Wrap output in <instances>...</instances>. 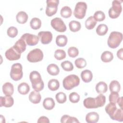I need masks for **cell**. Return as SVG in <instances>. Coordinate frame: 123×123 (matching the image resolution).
Wrapping results in <instances>:
<instances>
[{
    "label": "cell",
    "instance_id": "cell-34",
    "mask_svg": "<svg viewBox=\"0 0 123 123\" xmlns=\"http://www.w3.org/2000/svg\"><path fill=\"white\" fill-rule=\"evenodd\" d=\"M108 31V27L105 24H100L99 25L97 29L96 33L99 36H104L105 35Z\"/></svg>",
    "mask_w": 123,
    "mask_h": 123
},
{
    "label": "cell",
    "instance_id": "cell-48",
    "mask_svg": "<svg viewBox=\"0 0 123 123\" xmlns=\"http://www.w3.org/2000/svg\"><path fill=\"white\" fill-rule=\"evenodd\" d=\"M123 49L121 48L120 49H119L117 51V56L118 57V58L121 60H123Z\"/></svg>",
    "mask_w": 123,
    "mask_h": 123
},
{
    "label": "cell",
    "instance_id": "cell-11",
    "mask_svg": "<svg viewBox=\"0 0 123 123\" xmlns=\"http://www.w3.org/2000/svg\"><path fill=\"white\" fill-rule=\"evenodd\" d=\"M7 59L9 61H15L19 60L21 57V53H19L13 47L7 49L5 53Z\"/></svg>",
    "mask_w": 123,
    "mask_h": 123
},
{
    "label": "cell",
    "instance_id": "cell-17",
    "mask_svg": "<svg viewBox=\"0 0 123 123\" xmlns=\"http://www.w3.org/2000/svg\"><path fill=\"white\" fill-rule=\"evenodd\" d=\"M99 120V115L97 112H91L88 113L86 116V122L88 123H96Z\"/></svg>",
    "mask_w": 123,
    "mask_h": 123
},
{
    "label": "cell",
    "instance_id": "cell-28",
    "mask_svg": "<svg viewBox=\"0 0 123 123\" xmlns=\"http://www.w3.org/2000/svg\"><path fill=\"white\" fill-rule=\"evenodd\" d=\"M69 26L70 30L72 32H76L78 31L81 29V25L79 22L75 20H73L69 23Z\"/></svg>",
    "mask_w": 123,
    "mask_h": 123
},
{
    "label": "cell",
    "instance_id": "cell-24",
    "mask_svg": "<svg viewBox=\"0 0 123 123\" xmlns=\"http://www.w3.org/2000/svg\"><path fill=\"white\" fill-rule=\"evenodd\" d=\"M17 89L19 93L21 94L26 95L30 90V86L26 83L23 82L18 85Z\"/></svg>",
    "mask_w": 123,
    "mask_h": 123
},
{
    "label": "cell",
    "instance_id": "cell-5",
    "mask_svg": "<svg viewBox=\"0 0 123 123\" xmlns=\"http://www.w3.org/2000/svg\"><path fill=\"white\" fill-rule=\"evenodd\" d=\"M23 75L22 65L19 63L12 64L10 72L11 78L14 81H17L22 79Z\"/></svg>",
    "mask_w": 123,
    "mask_h": 123
},
{
    "label": "cell",
    "instance_id": "cell-37",
    "mask_svg": "<svg viewBox=\"0 0 123 123\" xmlns=\"http://www.w3.org/2000/svg\"><path fill=\"white\" fill-rule=\"evenodd\" d=\"M97 106L98 108L104 106L106 102V97L102 94H99L96 98H95Z\"/></svg>",
    "mask_w": 123,
    "mask_h": 123
},
{
    "label": "cell",
    "instance_id": "cell-10",
    "mask_svg": "<svg viewBox=\"0 0 123 123\" xmlns=\"http://www.w3.org/2000/svg\"><path fill=\"white\" fill-rule=\"evenodd\" d=\"M21 38L23 39L26 44L29 46H35L38 43L39 41L38 36L29 33L24 34L21 36Z\"/></svg>",
    "mask_w": 123,
    "mask_h": 123
},
{
    "label": "cell",
    "instance_id": "cell-46",
    "mask_svg": "<svg viewBox=\"0 0 123 123\" xmlns=\"http://www.w3.org/2000/svg\"><path fill=\"white\" fill-rule=\"evenodd\" d=\"M69 100L70 101L73 103H77L79 100H80V96L77 94L76 92H72L70 93L69 96Z\"/></svg>",
    "mask_w": 123,
    "mask_h": 123
},
{
    "label": "cell",
    "instance_id": "cell-49",
    "mask_svg": "<svg viewBox=\"0 0 123 123\" xmlns=\"http://www.w3.org/2000/svg\"><path fill=\"white\" fill-rule=\"evenodd\" d=\"M122 99H123L122 97H121V98L119 97L117 102L118 103L119 106L120 107L121 109L123 110V100H122Z\"/></svg>",
    "mask_w": 123,
    "mask_h": 123
},
{
    "label": "cell",
    "instance_id": "cell-40",
    "mask_svg": "<svg viewBox=\"0 0 123 123\" xmlns=\"http://www.w3.org/2000/svg\"><path fill=\"white\" fill-rule=\"evenodd\" d=\"M74 63L76 67L79 69L83 68L86 65V61L84 58H79L76 59L75 60Z\"/></svg>",
    "mask_w": 123,
    "mask_h": 123
},
{
    "label": "cell",
    "instance_id": "cell-13",
    "mask_svg": "<svg viewBox=\"0 0 123 123\" xmlns=\"http://www.w3.org/2000/svg\"><path fill=\"white\" fill-rule=\"evenodd\" d=\"M14 103L13 98L10 95H5V97H0V107H11Z\"/></svg>",
    "mask_w": 123,
    "mask_h": 123
},
{
    "label": "cell",
    "instance_id": "cell-9",
    "mask_svg": "<svg viewBox=\"0 0 123 123\" xmlns=\"http://www.w3.org/2000/svg\"><path fill=\"white\" fill-rule=\"evenodd\" d=\"M50 24L53 28L59 32H64L66 30V26L62 20L59 17H56L51 20Z\"/></svg>",
    "mask_w": 123,
    "mask_h": 123
},
{
    "label": "cell",
    "instance_id": "cell-23",
    "mask_svg": "<svg viewBox=\"0 0 123 123\" xmlns=\"http://www.w3.org/2000/svg\"><path fill=\"white\" fill-rule=\"evenodd\" d=\"M47 70L49 74L53 76L58 75L60 72L59 67L54 63L49 64L47 68Z\"/></svg>",
    "mask_w": 123,
    "mask_h": 123
},
{
    "label": "cell",
    "instance_id": "cell-4",
    "mask_svg": "<svg viewBox=\"0 0 123 123\" xmlns=\"http://www.w3.org/2000/svg\"><path fill=\"white\" fill-rule=\"evenodd\" d=\"M122 1L114 0L112 2V7L109 10V15L112 19L118 17L122 11Z\"/></svg>",
    "mask_w": 123,
    "mask_h": 123
},
{
    "label": "cell",
    "instance_id": "cell-33",
    "mask_svg": "<svg viewBox=\"0 0 123 123\" xmlns=\"http://www.w3.org/2000/svg\"><path fill=\"white\" fill-rule=\"evenodd\" d=\"M109 88L111 92H119L121 89V86L118 81L113 80L110 84Z\"/></svg>",
    "mask_w": 123,
    "mask_h": 123
},
{
    "label": "cell",
    "instance_id": "cell-43",
    "mask_svg": "<svg viewBox=\"0 0 123 123\" xmlns=\"http://www.w3.org/2000/svg\"><path fill=\"white\" fill-rule=\"evenodd\" d=\"M7 33L9 37L12 38H13L17 35L18 30L14 26H11L8 28Z\"/></svg>",
    "mask_w": 123,
    "mask_h": 123
},
{
    "label": "cell",
    "instance_id": "cell-6",
    "mask_svg": "<svg viewBox=\"0 0 123 123\" xmlns=\"http://www.w3.org/2000/svg\"><path fill=\"white\" fill-rule=\"evenodd\" d=\"M86 9L87 4L86 2L83 1L78 2L76 4L74 14L77 19H83L85 16Z\"/></svg>",
    "mask_w": 123,
    "mask_h": 123
},
{
    "label": "cell",
    "instance_id": "cell-12",
    "mask_svg": "<svg viewBox=\"0 0 123 123\" xmlns=\"http://www.w3.org/2000/svg\"><path fill=\"white\" fill-rule=\"evenodd\" d=\"M38 37L43 44H48L52 39V34L49 31L39 32L38 33Z\"/></svg>",
    "mask_w": 123,
    "mask_h": 123
},
{
    "label": "cell",
    "instance_id": "cell-25",
    "mask_svg": "<svg viewBox=\"0 0 123 123\" xmlns=\"http://www.w3.org/2000/svg\"><path fill=\"white\" fill-rule=\"evenodd\" d=\"M108 89V86L106 83L103 81L98 82L96 86V90L98 94L106 93Z\"/></svg>",
    "mask_w": 123,
    "mask_h": 123
},
{
    "label": "cell",
    "instance_id": "cell-8",
    "mask_svg": "<svg viewBox=\"0 0 123 123\" xmlns=\"http://www.w3.org/2000/svg\"><path fill=\"white\" fill-rule=\"evenodd\" d=\"M46 14L48 16H52L55 14L58 10L59 0H47Z\"/></svg>",
    "mask_w": 123,
    "mask_h": 123
},
{
    "label": "cell",
    "instance_id": "cell-20",
    "mask_svg": "<svg viewBox=\"0 0 123 123\" xmlns=\"http://www.w3.org/2000/svg\"><path fill=\"white\" fill-rule=\"evenodd\" d=\"M55 103L53 99L51 98H46L43 102L44 108L47 110H51L55 107Z\"/></svg>",
    "mask_w": 123,
    "mask_h": 123
},
{
    "label": "cell",
    "instance_id": "cell-16",
    "mask_svg": "<svg viewBox=\"0 0 123 123\" xmlns=\"http://www.w3.org/2000/svg\"><path fill=\"white\" fill-rule=\"evenodd\" d=\"M41 99V96L39 92L35 90L32 91L29 95V99L30 101L34 104L39 103Z\"/></svg>",
    "mask_w": 123,
    "mask_h": 123
},
{
    "label": "cell",
    "instance_id": "cell-30",
    "mask_svg": "<svg viewBox=\"0 0 123 123\" xmlns=\"http://www.w3.org/2000/svg\"><path fill=\"white\" fill-rule=\"evenodd\" d=\"M96 24L97 21L92 16L89 17L85 22V26L87 29L89 30L94 28Z\"/></svg>",
    "mask_w": 123,
    "mask_h": 123
},
{
    "label": "cell",
    "instance_id": "cell-38",
    "mask_svg": "<svg viewBox=\"0 0 123 123\" xmlns=\"http://www.w3.org/2000/svg\"><path fill=\"white\" fill-rule=\"evenodd\" d=\"M62 68L66 71H72L74 69L72 63L69 61H65L62 62L61 64Z\"/></svg>",
    "mask_w": 123,
    "mask_h": 123
},
{
    "label": "cell",
    "instance_id": "cell-47",
    "mask_svg": "<svg viewBox=\"0 0 123 123\" xmlns=\"http://www.w3.org/2000/svg\"><path fill=\"white\" fill-rule=\"evenodd\" d=\"M38 123H49V121L48 118H47L46 116H41L39 118V119L37 120Z\"/></svg>",
    "mask_w": 123,
    "mask_h": 123
},
{
    "label": "cell",
    "instance_id": "cell-15",
    "mask_svg": "<svg viewBox=\"0 0 123 123\" xmlns=\"http://www.w3.org/2000/svg\"><path fill=\"white\" fill-rule=\"evenodd\" d=\"M84 106L86 109L98 108L95 98L88 97L84 99L83 101Z\"/></svg>",
    "mask_w": 123,
    "mask_h": 123
},
{
    "label": "cell",
    "instance_id": "cell-21",
    "mask_svg": "<svg viewBox=\"0 0 123 123\" xmlns=\"http://www.w3.org/2000/svg\"><path fill=\"white\" fill-rule=\"evenodd\" d=\"M105 111L107 114L109 115L110 118H111L113 114L115 113L116 111L117 110V108L116 106V104L110 102L108 104L105 108Z\"/></svg>",
    "mask_w": 123,
    "mask_h": 123
},
{
    "label": "cell",
    "instance_id": "cell-22",
    "mask_svg": "<svg viewBox=\"0 0 123 123\" xmlns=\"http://www.w3.org/2000/svg\"><path fill=\"white\" fill-rule=\"evenodd\" d=\"M16 18L18 23L21 24H24L28 20V15L25 12L20 11L17 13Z\"/></svg>",
    "mask_w": 123,
    "mask_h": 123
},
{
    "label": "cell",
    "instance_id": "cell-36",
    "mask_svg": "<svg viewBox=\"0 0 123 123\" xmlns=\"http://www.w3.org/2000/svg\"><path fill=\"white\" fill-rule=\"evenodd\" d=\"M111 119L113 120H116L119 122L123 121V112L121 109H117V111L112 116Z\"/></svg>",
    "mask_w": 123,
    "mask_h": 123
},
{
    "label": "cell",
    "instance_id": "cell-19",
    "mask_svg": "<svg viewBox=\"0 0 123 123\" xmlns=\"http://www.w3.org/2000/svg\"><path fill=\"white\" fill-rule=\"evenodd\" d=\"M81 77L82 80L85 83L90 82L93 78V74L91 71L85 70L81 73Z\"/></svg>",
    "mask_w": 123,
    "mask_h": 123
},
{
    "label": "cell",
    "instance_id": "cell-3",
    "mask_svg": "<svg viewBox=\"0 0 123 123\" xmlns=\"http://www.w3.org/2000/svg\"><path fill=\"white\" fill-rule=\"evenodd\" d=\"M123 34L122 33L113 31L111 33L108 39V45L111 48H116L121 44Z\"/></svg>",
    "mask_w": 123,
    "mask_h": 123
},
{
    "label": "cell",
    "instance_id": "cell-32",
    "mask_svg": "<svg viewBox=\"0 0 123 123\" xmlns=\"http://www.w3.org/2000/svg\"><path fill=\"white\" fill-rule=\"evenodd\" d=\"M72 11L71 9L67 6H65L63 7L60 11L61 15L65 18H67L70 17L72 15Z\"/></svg>",
    "mask_w": 123,
    "mask_h": 123
},
{
    "label": "cell",
    "instance_id": "cell-45",
    "mask_svg": "<svg viewBox=\"0 0 123 123\" xmlns=\"http://www.w3.org/2000/svg\"><path fill=\"white\" fill-rule=\"evenodd\" d=\"M119 98V95L118 94V92H111V94L109 95V99L110 102L116 104Z\"/></svg>",
    "mask_w": 123,
    "mask_h": 123
},
{
    "label": "cell",
    "instance_id": "cell-41",
    "mask_svg": "<svg viewBox=\"0 0 123 123\" xmlns=\"http://www.w3.org/2000/svg\"><path fill=\"white\" fill-rule=\"evenodd\" d=\"M93 17L96 21L101 22L105 19V14L101 11H97L94 13Z\"/></svg>",
    "mask_w": 123,
    "mask_h": 123
},
{
    "label": "cell",
    "instance_id": "cell-26",
    "mask_svg": "<svg viewBox=\"0 0 123 123\" xmlns=\"http://www.w3.org/2000/svg\"><path fill=\"white\" fill-rule=\"evenodd\" d=\"M68 38L65 35H59L56 38V43L59 47H64L67 43Z\"/></svg>",
    "mask_w": 123,
    "mask_h": 123
},
{
    "label": "cell",
    "instance_id": "cell-1",
    "mask_svg": "<svg viewBox=\"0 0 123 123\" xmlns=\"http://www.w3.org/2000/svg\"><path fill=\"white\" fill-rule=\"evenodd\" d=\"M29 79L34 90L39 92L44 88V82L41 78V75L37 71H33L31 72L29 74Z\"/></svg>",
    "mask_w": 123,
    "mask_h": 123
},
{
    "label": "cell",
    "instance_id": "cell-35",
    "mask_svg": "<svg viewBox=\"0 0 123 123\" xmlns=\"http://www.w3.org/2000/svg\"><path fill=\"white\" fill-rule=\"evenodd\" d=\"M61 122L62 123H79L77 119L74 117H71L68 115H63L61 119Z\"/></svg>",
    "mask_w": 123,
    "mask_h": 123
},
{
    "label": "cell",
    "instance_id": "cell-42",
    "mask_svg": "<svg viewBox=\"0 0 123 123\" xmlns=\"http://www.w3.org/2000/svg\"><path fill=\"white\" fill-rule=\"evenodd\" d=\"M57 101L59 103H63L66 101V96L65 93L60 92L56 94L55 96Z\"/></svg>",
    "mask_w": 123,
    "mask_h": 123
},
{
    "label": "cell",
    "instance_id": "cell-31",
    "mask_svg": "<svg viewBox=\"0 0 123 123\" xmlns=\"http://www.w3.org/2000/svg\"><path fill=\"white\" fill-rule=\"evenodd\" d=\"M30 27L35 30L38 29L41 26V21L40 19L37 17L33 18L30 22Z\"/></svg>",
    "mask_w": 123,
    "mask_h": 123
},
{
    "label": "cell",
    "instance_id": "cell-44",
    "mask_svg": "<svg viewBox=\"0 0 123 123\" xmlns=\"http://www.w3.org/2000/svg\"><path fill=\"white\" fill-rule=\"evenodd\" d=\"M68 54L69 57L72 58H75L78 55V49L74 47H70L68 49Z\"/></svg>",
    "mask_w": 123,
    "mask_h": 123
},
{
    "label": "cell",
    "instance_id": "cell-39",
    "mask_svg": "<svg viewBox=\"0 0 123 123\" xmlns=\"http://www.w3.org/2000/svg\"><path fill=\"white\" fill-rule=\"evenodd\" d=\"M54 57L58 60H63L66 57V53L62 49H57L54 52Z\"/></svg>",
    "mask_w": 123,
    "mask_h": 123
},
{
    "label": "cell",
    "instance_id": "cell-2",
    "mask_svg": "<svg viewBox=\"0 0 123 123\" xmlns=\"http://www.w3.org/2000/svg\"><path fill=\"white\" fill-rule=\"evenodd\" d=\"M80 83V79L75 74H70L65 77L62 81L63 87L66 90H71L77 86Z\"/></svg>",
    "mask_w": 123,
    "mask_h": 123
},
{
    "label": "cell",
    "instance_id": "cell-29",
    "mask_svg": "<svg viewBox=\"0 0 123 123\" xmlns=\"http://www.w3.org/2000/svg\"><path fill=\"white\" fill-rule=\"evenodd\" d=\"M49 88L51 91H56L60 87V83L58 80L56 79H50L48 84Z\"/></svg>",
    "mask_w": 123,
    "mask_h": 123
},
{
    "label": "cell",
    "instance_id": "cell-18",
    "mask_svg": "<svg viewBox=\"0 0 123 123\" xmlns=\"http://www.w3.org/2000/svg\"><path fill=\"white\" fill-rule=\"evenodd\" d=\"M2 91L5 95H12L14 92L13 85L10 82H6L2 86Z\"/></svg>",
    "mask_w": 123,
    "mask_h": 123
},
{
    "label": "cell",
    "instance_id": "cell-7",
    "mask_svg": "<svg viewBox=\"0 0 123 123\" xmlns=\"http://www.w3.org/2000/svg\"><path fill=\"white\" fill-rule=\"evenodd\" d=\"M43 53L39 49H35L31 50L27 56V60L31 62H37L42 60Z\"/></svg>",
    "mask_w": 123,
    "mask_h": 123
},
{
    "label": "cell",
    "instance_id": "cell-14",
    "mask_svg": "<svg viewBox=\"0 0 123 123\" xmlns=\"http://www.w3.org/2000/svg\"><path fill=\"white\" fill-rule=\"evenodd\" d=\"M13 46L19 53L21 54V53L24 52L26 49V44L23 39L20 38V39L15 42Z\"/></svg>",
    "mask_w": 123,
    "mask_h": 123
},
{
    "label": "cell",
    "instance_id": "cell-27",
    "mask_svg": "<svg viewBox=\"0 0 123 123\" xmlns=\"http://www.w3.org/2000/svg\"><path fill=\"white\" fill-rule=\"evenodd\" d=\"M113 59L112 53L109 51H104L101 55V60L104 62H109L111 61Z\"/></svg>",
    "mask_w": 123,
    "mask_h": 123
}]
</instances>
